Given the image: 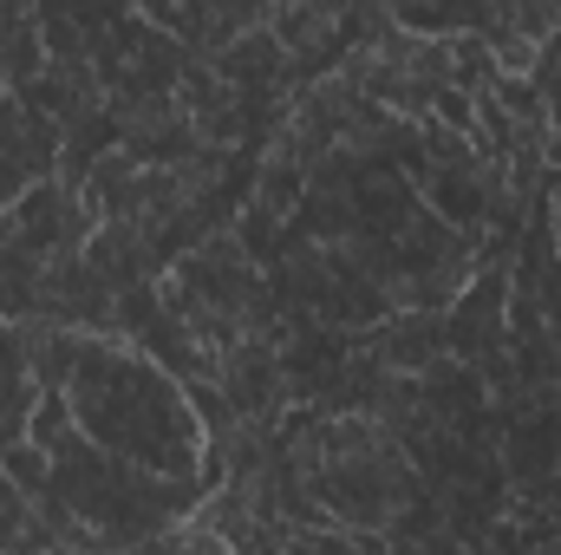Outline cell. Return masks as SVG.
<instances>
[{
    "instance_id": "obj_1",
    "label": "cell",
    "mask_w": 561,
    "mask_h": 555,
    "mask_svg": "<svg viewBox=\"0 0 561 555\" xmlns=\"http://www.w3.org/2000/svg\"><path fill=\"white\" fill-rule=\"evenodd\" d=\"M66 399L92 444L131 457L144 471H170V477L203 471V418L190 406V386L163 373L138 340L92 333L85 360L66 380Z\"/></svg>"
},
{
    "instance_id": "obj_2",
    "label": "cell",
    "mask_w": 561,
    "mask_h": 555,
    "mask_svg": "<svg viewBox=\"0 0 561 555\" xmlns=\"http://www.w3.org/2000/svg\"><path fill=\"white\" fill-rule=\"evenodd\" d=\"M359 347L386 366V373H431L450 347H444V314L437 307H392L379 327L359 333Z\"/></svg>"
},
{
    "instance_id": "obj_3",
    "label": "cell",
    "mask_w": 561,
    "mask_h": 555,
    "mask_svg": "<svg viewBox=\"0 0 561 555\" xmlns=\"http://www.w3.org/2000/svg\"><path fill=\"white\" fill-rule=\"evenodd\" d=\"M85 262H92L99 275L112 281V287L163 275V256L150 249V236H144L138 216H105V223H99V229L85 236Z\"/></svg>"
},
{
    "instance_id": "obj_4",
    "label": "cell",
    "mask_w": 561,
    "mask_h": 555,
    "mask_svg": "<svg viewBox=\"0 0 561 555\" xmlns=\"http://www.w3.org/2000/svg\"><path fill=\"white\" fill-rule=\"evenodd\" d=\"M138 13L150 20V26H163L170 39H183V46L203 59V46H209V26H216L209 0H138Z\"/></svg>"
},
{
    "instance_id": "obj_5",
    "label": "cell",
    "mask_w": 561,
    "mask_h": 555,
    "mask_svg": "<svg viewBox=\"0 0 561 555\" xmlns=\"http://www.w3.org/2000/svg\"><path fill=\"white\" fill-rule=\"evenodd\" d=\"M46 39H39V20L26 13L20 26H7V39H0V79H7V92H20V86H33L39 72H46Z\"/></svg>"
},
{
    "instance_id": "obj_6",
    "label": "cell",
    "mask_w": 561,
    "mask_h": 555,
    "mask_svg": "<svg viewBox=\"0 0 561 555\" xmlns=\"http://www.w3.org/2000/svg\"><path fill=\"white\" fill-rule=\"evenodd\" d=\"M39 393H46V386H39V380H33L26 366H7V373H0V451L26 438V424H33V406H39Z\"/></svg>"
},
{
    "instance_id": "obj_7",
    "label": "cell",
    "mask_w": 561,
    "mask_h": 555,
    "mask_svg": "<svg viewBox=\"0 0 561 555\" xmlns=\"http://www.w3.org/2000/svg\"><path fill=\"white\" fill-rule=\"evenodd\" d=\"M450 86H463V92L496 86V53L483 33H450Z\"/></svg>"
},
{
    "instance_id": "obj_8",
    "label": "cell",
    "mask_w": 561,
    "mask_h": 555,
    "mask_svg": "<svg viewBox=\"0 0 561 555\" xmlns=\"http://www.w3.org/2000/svg\"><path fill=\"white\" fill-rule=\"evenodd\" d=\"M0 471H7L26 497H39V490H46V477H53V451H46L39 438H20V444H7V451H0Z\"/></svg>"
},
{
    "instance_id": "obj_9",
    "label": "cell",
    "mask_w": 561,
    "mask_h": 555,
    "mask_svg": "<svg viewBox=\"0 0 561 555\" xmlns=\"http://www.w3.org/2000/svg\"><path fill=\"white\" fill-rule=\"evenodd\" d=\"M483 39L496 53V72H536V59H542V46L523 39V33H483Z\"/></svg>"
},
{
    "instance_id": "obj_10",
    "label": "cell",
    "mask_w": 561,
    "mask_h": 555,
    "mask_svg": "<svg viewBox=\"0 0 561 555\" xmlns=\"http://www.w3.org/2000/svg\"><path fill=\"white\" fill-rule=\"evenodd\" d=\"M7 366H26V320H7L0 314V373Z\"/></svg>"
},
{
    "instance_id": "obj_11",
    "label": "cell",
    "mask_w": 561,
    "mask_h": 555,
    "mask_svg": "<svg viewBox=\"0 0 561 555\" xmlns=\"http://www.w3.org/2000/svg\"><path fill=\"white\" fill-rule=\"evenodd\" d=\"M0 92H7V79H0Z\"/></svg>"
}]
</instances>
